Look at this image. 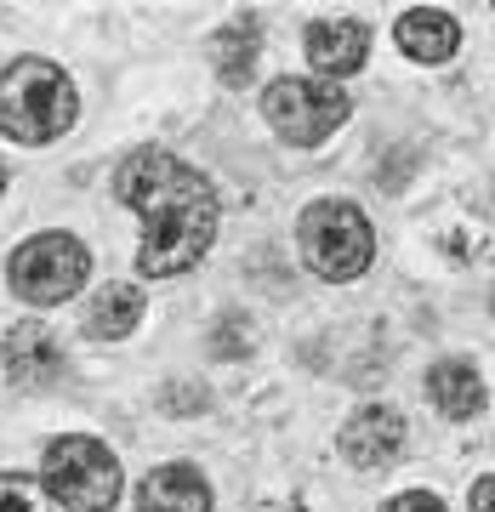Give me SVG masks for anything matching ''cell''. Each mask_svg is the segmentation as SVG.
Here are the masks:
<instances>
[{
	"instance_id": "cell-19",
	"label": "cell",
	"mask_w": 495,
	"mask_h": 512,
	"mask_svg": "<svg viewBox=\"0 0 495 512\" xmlns=\"http://www.w3.org/2000/svg\"><path fill=\"white\" fill-rule=\"evenodd\" d=\"M490 501H495V478H478L473 484V512H490Z\"/></svg>"
},
{
	"instance_id": "cell-18",
	"label": "cell",
	"mask_w": 495,
	"mask_h": 512,
	"mask_svg": "<svg viewBox=\"0 0 495 512\" xmlns=\"http://www.w3.org/2000/svg\"><path fill=\"white\" fill-rule=\"evenodd\" d=\"M165 410H205V393H200V399H194V393H165Z\"/></svg>"
},
{
	"instance_id": "cell-4",
	"label": "cell",
	"mask_w": 495,
	"mask_h": 512,
	"mask_svg": "<svg viewBox=\"0 0 495 512\" xmlns=\"http://www.w3.org/2000/svg\"><path fill=\"white\" fill-rule=\"evenodd\" d=\"M40 473H46L40 490L52 495L63 512H114V501H120V461H114L109 444L86 439V433L46 444V467Z\"/></svg>"
},
{
	"instance_id": "cell-7",
	"label": "cell",
	"mask_w": 495,
	"mask_h": 512,
	"mask_svg": "<svg viewBox=\"0 0 495 512\" xmlns=\"http://www.w3.org/2000/svg\"><path fill=\"white\" fill-rule=\"evenodd\" d=\"M336 450H342L348 467L376 473V467H387V461H399V450H404V416H399V410H387V404H365V410L342 427Z\"/></svg>"
},
{
	"instance_id": "cell-20",
	"label": "cell",
	"mask_w": 495,
	"mask_h": 512,
	"mask_svg": "<svg viewBox=\"0 0 495 512\" xmlns=\"http://www.w3.org/2000/svg\"><path fill=\"white\" fill-rule=\"evenodd\" d=\"M0 194H6V165H0Z\"/></svg>"
},
{
	"instance_id": "cell-10",
	"label": "cell",
	"mask_w": 495,
	"mask_h": 512,
	"mask_svg": "<svg viewBox=\"0 0 495 512\" xmlns=\"http://www.w3.org/2000/svg\"><path fill=\"white\" fill-rule=\"evenodd\" d=\"M137 512H211V484L200 467L171 461L137 484Z\"/></svg>"
},
{
	"instance_id": "cell-17",
	"label": "cell",
	"mask_w": 495,
	"mask_h": 512,
	"mask_svg": "<svg viewBox=\"0 0 495 512\" xmlns=\"http://www.w3.org/2000/svg\"><path fill=\"white\" fill-rule=\"evenodd\" d=\"M382 512H444L439 495H427V490H410V495H393Z\"/></svg>"
},
{
	"instance_id": "cell-5",
	"label": "cell",
	"mask_w": 495,
	"mask_h": 512,
	"mask_svg": "<svg viewBox=\"0 0 495 512\" xmlns=\"http://www.w3.org/2000/svg\"><path fill=\"white\" fill-rule=\"evenodd\" d=\"M92 274V256L74 234H35L23 239L12 262H6V285L18 302H35V308H57V302H69L80 285Z\"/></svg>"
},
{
	"instance_id": "cell-8",
	"label": "cell",
	"mask_w": 495,
	"mask_h": 512,
	"mask_svg": "<svg viewBox=\"0 0 495 512\" xmlns=\"http://www.w3.org/2000/svg\"><path fill=\"white\" fill-rule=\"evenodd\" d=\"M365 52H370V29L359 18H313L308 23V63L325 74V86L365 69Z\"/></svg>"
},
{
	"instance_id": "cell-14",
	"label": "cell",
	"mask_w": 495,
	"mask_h": 512,
	"mask_svg": "<svg viewBox=\"0 0 495 512\" xmlns=\"http://www.w3.org/2000/svg\"><path fill=\"white\" fill-rule=\"evenodd\" d=\"M137 319H143V291L137 285H103L92 313H86V330L97 342H120V336L137 330Z\"/></svg>"
},
{
	"instance_id": "cell-1",
	"label": "cell",
	"mask_w": 495,
	"mask_h": 512,
	"mask_svg": "<svg viewBox=\"0 0 495 512\" xmlns=\"http://www.w3.org/2000/svg\"><path fill=\"white\" fill-rule=\"evenodd\" d=\"M114 200L143 217V251L137 268L148 279H177L188 268H200L211 239H217V188L200 177L194 165H183L165 148H137L114 171Z\"/></svg>"
},
{
	"instance_id": "cell-11",
	"label": "cell",
	"mask_w": 495,
	"mask_h": 512,
	"mask_svg": "<svg viewBox=\"0 0 495 512\" xmlns=\"http://www.w3.org/2000/svg\"><path fill=\"white\" fill-rule=\"evenodd\" d=\"M393 40H399V52L416 57V63H444V57H456L461 29H456L450 12H439V6H410V12L393 23Z\"/></svg>"
},
{
	"instance_id": "cell-3",
	"label": "cell",
	"mask_w": 495,
	"mask_h": 512,
	"mask_svg": "<svg viewBox=\"0 0 495 512\" xmlns=\"http://www.w3.org/2000/svg\"><path fill=\"white\" fill-rule=\"evenodd\" d=\"M296 245L308 256V268L330 285H348L370 268V256H376V234H370V222L359 205L348 200H313L296 222Z\"/></svg>"
},
{
	"instance_id": "cell-16",
	"label": "cell",
	"mask_w": 495,
	"mask_h": 512,
	"mask_svg": "<svg viewBox=\"0 0 495 512\" xmlns=\"http://www.w3.org/2000/svg\"><path fill=\"white\" fill-rule=\"evenodd\" d=\"M211 353L217 359H245L251 353V319L245 313H222L217 330H211Z\"/></svg>"
},
{
	"instance_id": "cell-6",
	"label": "cell",
	"mask_w": 495,
	"mask_h": 512,
	"mask_svg": "<svg viewBox=\"0 0 495 512\" xmlns=\"http://www.w3.org/2000/svg\"><path fill=\"white\" fill-rule=\"evenodd\" d=\"M348 109H353V103L336 92V86H325V80H302V74L274 80L268 97H262L268 126H274L291 148H319L330 131L348 120Z\"/></svg>"
},
{
	"instance_id": "cell-15",
	"label": "cell",
	"mask_w": 495,
	"mask_h": 512,
	"mask_svg": "<svg viewBox=\"0 0 495 512\" xmlns=\"http://www.w3.org/2000/svg\"><path fill=\"white\" fill-rule=\"evenodd\" d=\"M0 512H63L52 495L40 490L35 478L23 473H0Z\"/></svg>"
},
{
	"instance_id": "cell-2",
	"label": "cell",
	"mask_w": 495,
	"mask_h": 512,
	"mask_svg": "<svg viewBox=\"0 0 495 512\" xmlns=\"http://www.w3.org/2000/svg\"><path fill=\"white\" fill-rule=\"evenodd\" d=\"M74 80L46 57H18L0 74V131L18 143H57L74 126Z\"/></svg>"
},
{
	"instance_id": "cell-13",
	"label": "cell",
	"mask_w": 495,
	"mask_h": 512,
	"mask_svg": "<svg viewBox=\"0 0 495 512\" xmlns=\"http://www.w3.org/2000/svg\"><path fill=\"white\" fill-rule=\"evenodd\" d=\"M257 52H262V29L257 18H234L228 29L205 40V57L217 63V80L222 86H245L251 74H257Z\"/></svg>"
},
{
	"instance_id": "cell-9",
	"label": "cell",
	"mask_w": 495,
	"mask_h": 512,
	"mask_svg": "<svg viewBox=\"0 0 495 512\" xmlns=\"http://www.w3.org/2000/svg\"><path fill=\"white\" fill-rule=\"evenodd\" d=\"M0 359H6V376L18 387H52L63 376V342H57L46 325H12L6 342H0Z\"/></svg>"
},
{
	"instance_id": "cell-12",
	"label": "cell",
	"mask_w": 495,
	"mask_h": 512,
	"mask_svg": "<svg viewBox=\"0 0 495 512\" xmlns=\"http://www.w3.org/2000/svg\"><path fill=\"white\" fill-rule=\"evenodd\" d=\"M427 399L439 404L450 421H473L484 410V376L467 359H439L427 370Z\"/></svg>"
}]
</instances>
